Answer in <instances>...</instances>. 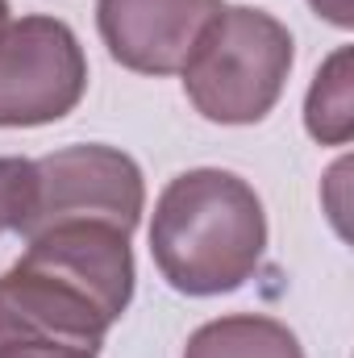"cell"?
Segmentation results:
<instances>
[{
	"label": "cell",
	"mask_w": 354,
	"mask_h": 358,
	"mask_svg": "<svg viewBox=\"0 0 354 358\" xmlns=\"http://www.w3.org/2000/svg\"><path fill=\"white\" fill-rule=\"evenodd\" d=\"M25 242V255L0 275V342L55 338L100 350L134 300L129 234L67 221Z\"/></svg>",
	"instance_id": "1"
},
{
	"label": "cell",
	"mask_w": 354,
	"mask_h": 358,
	"mask_svg": "<svg viewBox=\"0 0 354 358\" xmlns=\"http://www.w3.org/2000/svg\"><path fill=\"white\" fill-rule=\"evenodd\" d=\"M267 213L259 192L234 171L196 167L176 176L150 221V255L183 296L238 292L263 263Z\"/></svg>",
	"instance_id": "2"
},
{
	"label": "cell",
	"mask_w": 354,
	"mask_h": 358,
	"mask_svg": "<svg viewBox=\"0 0 354 358\" xmlns=\"http://www.w3.org/2000/svg\"><path fill=\"white\" fill-rule=\"evenodd\" d=\"M296 59L292 29L263 8H221L183 63V92L204 121L255 125L279 104Z\"/></svg>",
	"instance_id": "3"
},
{
	"label": "cell",
	"mask_w": 354,
	"mask_h": 358,
	"mask_svg": "<svg viewBox=\"0 0 354 358\" xmlns=\"http://www.w3.org/2000/svg\"><path fill=\"white\" fill-rule=\"evenodd\" d=\"M38 192L21 238H34L42 229L67 225V221H100L121 234H134L146 208V179L142 167L117 150V146H67L34 163Z\"/></svg>",
	"instance_id": "4"
},
{
	"label": "cell",
	"mask_w": 354,
	"mask_h": 358,
	"mask_svg": "<svg viewBox=\"0 0 354 358\" xmlns=\"http://www.w3.org/2000/svg\"><path fill=\"white\" fill-rule=\"evenodd\" d=\"M88 92V59L59 17H21L0 34V129L63 121Z\"/></svg>",
	"instance_id": "5"
},
{
	"label": "cell",
	"mask_w": 354,
	"mask_h": 358,
	"mask_svg": "<svg viewBox=\"0 0 354 358\" xmlns=\"http://www.w3.org/2000/svg\"><path fill=\"white\" fill-rule=\"evenodd\" d=\"M221 8V0H96V25L121 67L176 76Z\"/></svg>",
	"instance_id": "6"
},
{
	"label": "cell",
	"mask_w": 354,
	"mask_h": 358,
	"mask_svg": "<svg viewBox=\"0 0 354 358\" xmlns=\"http://www.w3.org/2000/svg\"><path fill=\"white\" fill-rule=\"evenodd\" d=\"M183 358H304V350L283 321L238 313V317L200 325L187 338Z\"/></svg>",
	"instance_id": "7"
},
{
	"label": "cell",
	"mask_w": 354,
	"mask_h": 358,
	"mask_svg": "<svg viewBox=\"0 0 354 358\" xmlns=\"http://www.w3.org/2000/svg\"><path fill=\"white\" fill-rule=\"evenodd\" d=\"M304 129L321 146H346L354 138V55L338 46L321 71L313 76L304 96Z\"/></svg>",
	"instance_id": "8"
},
{
	"label": "cell",
	"mask_w": 354,
	"mask_h": 358,
	"mask_svg": "<svg viewBox=\"0 0 354 358\" xmlns=\"http://www.w3.org/2000/svg\"><path fill=\"white\" fill-rule=\"evenodd\" d=\"M34 192H38V171L29 159H13L0 155V234H17L34 208Z\"/></svg>",
	"instance_id": "9"
},
{
	"label": "cell",
	"mask_w": 354,
	"mask_h": 358,
	"mask_svg": "<svg viewBox=\"0 0 354 358\" xmlns=\"http://www.w3.org/2000/svg\"><path fill=\"white\" fill-rule=\"evenodd\" d=\"M0 358H96V350L55 338H21V342H0Z\"/></svg>",
	"instance_id": "10"
},
{
	"label": "cell",
	"mask_w": 354,
	"mask_h": 358,
	"mask_svg": "<svg viewBox=\"0 0 354 358\" xmlns=\"http://www.w3.org/2000/svg\"><path fill=\"white\" fill-rule=\"evenodd\" d=\"M309 4H313L317 17H325L338 29H351L354 25V0H309Z\"/></svg>",
	"instance_id": "11"
},
{
	"label": "cell",
	"mask_w": 354,
	"mask_h": 358,
	"mask_svg": "<svg viewBox=\"0 0 354 358\" xmlns=\"http://www.w3.org/2000/svg\"><path fill=\"white\" fill-rule=\"evenodd\" d=\"M8 29V0H0V34Z\"/></svg>",
	"instance_id": "12"
}]
</instances>
